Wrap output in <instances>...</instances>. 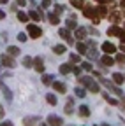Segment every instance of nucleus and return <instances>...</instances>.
<instances>
[{
	"instance_id": "nucleus-48",
	"label": "nucleus",
	"mask_w": 125,
	"mask_h": 126,
	"mask_svg": "<svg viewBox=\"0 0 125 126\" xmlns=\"http://www.w3.org/2000/svg\"><path fill=\"white\" fill-rule=\"evenodd\" d=\"M4 18H5V12H4V11H0V19H4Z\"/></svg>"
},
{
	"instance_id": "nucleus-44",
	"label": "nucleus",
	"mask_w": 125,
	"mask_h": 126,
	"mask_svg": "<svg viewBox=\"0 0 125 126\" xmlns=\"http://www.w3.org/2000/svg\"><path fill=\"white\" fill-rule=\"evenodd\" d=\"M0 126H12V123H11V121H5V123L0 124Z\"/></svg>"
},
{
	"instance_id": "nucleus-43",
	"label": "nucleus",
	"mask_w": 125,
	"mask_h": 126,
	"mask_svg": "<svg viewBox=\"0 0 125 126\" xmlns=\"http://www.w3.org/2000/svg\"><path fill=\"white\" fill-rule=\"evenodd\" d=\"M72 72H74V74L77 75V74H79V72H81V68H79V67H74V68H72Z\"/></svg>"
},
{
	"instance_id": "nucleus-22",
	"label": "nucleus",
	"mask_w": 125,
	"mask_h": 126,
	"mask_svg": "<svg viewBox=\"0 0 125 126\" xmlns=\"http://www.w3.org/2000/svg\"><path fill=\"white\" fill-rule=\"evenodd\" d=\"M7 54H11V56H18V54H20V49H18L16 46H9V47H7Z\"/></svg>"
},
{
	"instance_id": "nucleus-57",
	"label": "nucleus",
	"mask_w": 125,
	"mask_h": 126,
	"mask_svg": "<svg viewBox=\"0 0 125 126\" xmlns=\"http://www.w3.org/2000/svg\"><path fill=\"white\" fill-rule=\"evenodd\" d=\"M69 126H72V124H69Z\"/></svg>"
},
{
	"instance_id": "nucleus-30",
	"label": "nucleus",
	"mask_w": 125,
	"mask_h": 126,
	"mask_svg": "<svg viewBox=\"0 0 125 126\" xmlns=\"http://www.w3.org/2000/svg\"><path fill=\"white\" fill-rule=\"evenodd\" d=\"M65 25H67V28H69V30H74V28H77V25H76V19H72V18H69V19L65 21Z\"/></svg>"
},
{
	"instance_id": "nucleus-18",
	"label": "nucleus",
	"mask_w": 125,
	"mask_h": 126,
	"mask_svg": "<svg viewBox=\"0 0 125 126\" xmlns=\"http://www.w3.org/2000/svg\"><path fill=\"white\" fill-rule=\"evenodd\" d=\"M23 67L32 68V67H34V58H32V56H25V58H23Z\"/></svg>"
},
{
	"instance_id": "nucleus-5",
	"label": "nucleus",
	"mask_w": 125,
	"mask_h": 126,
	"mask_svg": "<svg viewBox=\"0 0 125 126\" xmlns=\"http://www.w3.org/2000/svg\"><path fill=\"white\" fill-rule=\"evenodd\" d=\"M26 32H28V35L32 37V39H39L42 35V30L37 26V25H28L26 26Z\"/></svg>"
},
{
	"instance_id": "nucleus-46",
	"label": "nucleus",
	"mask_w": 125,
	"mask_h": 126,
	"mask_svg": "<svg viewBox=\"0 0 125 126\" xmlns=\"http://www.w3.org/2000/svg\"><path fill=\"white\" fill-rule=\"evenodd\" d=\"M2 117H4V107L0 105V119H2Z\"/></svg>"
},
{
	"instance_id": "nucleus-42",
	"label": "nucleus",
	"mask_w": 125,
	"mask_h": 126,
	"mask_svg": "<svg viewBox=\"0 0 125 126\" xmlns=\"http://www.w3.org/2000/svg\"><path fill=\"white\" fill-rule=\"evenodd\" d=\"M116 61L123 63V61H125V56H123V54H118V56H116Z\"/></svg>"
},
{
	"instance_id": "nucleus-29",
	"label": "nucleus",
	"mask_w": 125,
	"mask_h": 126,
	"mask_svg": "<svg viewBox=\"0 0 125 126\" xmlns=\"http://www.w3.org/2000/svg\"><path fill=\"white\" fill-rule=\"evenodd\" d=\"M97 14H99V18H102V16H107V9L104 7V4L97 7Z\"/></svg>"
},
{
	"instance_id": "nucleus-17",
	"label": "nucleus",
	"mask_w": 125,
	"mask_h": 126,
	"mask_svg": "<svg viewBox=\"0 0 125 126\" xmlns=\"http://www.w3.org/2000/svg\"><path fill=\"white\" fill-rule=\"evenodd\" d=\"M65 51H67V47L62 46V44H58V46L53 47V53H55V54H65Z\"/></svg>"
},
{
	"instance_id": "nucleus-33",
	"label": "nucleus",
	"mask_w": 125,
	"mask_h": 126,
	"mask_svg": "<svg viewBox=\"0 0 125 126\" xmlns=\"http://www.w3.org/2000/svg\"><path fill=\"white\" fill-rule=\"evenodd\" d=\"M18 19L23 21V23H26V21H28V14H25V12H18Z\"/></svg>"
},
{
	"instance_id": "nucleus-23",
	"label": "nucleus",
	"mask_w": 125,
	"mask_h": 126,
	"mask_svg": "<svg viewBox=\"0 0 125 126\" xmlns=\"http://www.w3.org/2000/svg\"><path fill=\"white\" fill-rule=\"evenodd\" d=\"M46 102H48L50 105H56V96L53 93H48V94H46Z\"/></svg>"
},
{
	"instance_id": "nucleus-26",
	"label": "nucleus",
	"mask_w": 125,
	"mask_h": 126,
	"mask_svg": "<svg viewBox=\"0 0 125 126\" xmlns=\"http://www.w3.org/2000/svg\"><path fill=\"white\" fill-rule=\"evenodd\" d=\"M102 96H104V100L107 102V103H111V105H118V100H115V98H111L107 93H102Z\"/></svg>"
},
{
	"instance_id": "nucleus-24",
	"label": "nucleus",
	"mask_w": 125,
	"mask_h": 126,
	"mask_svg": "<svg viewBox=\"0 0 125 126\" xmlns=\"http://www.w3.org/2000/svg\"><path fill=\"white\" fill-rule=\"evenodd\" d=\"M71 4H72V7H76V9H83V7H85V0H71Z\"/></svg>"
},
{
	"instance_id": "nucleus-37",
	"label": "nucleus",
	"mask_w": 125,
	"mask_h": 126,
	"mask_svg": "<svg viewBox=\"0 0 125 126\" xmlns=\"http://www.w3.org/2000/svg\"><path fill=\"white\" fill-rule=\"evenodd\" d=\"M86 54H88L90 58H97V51L93 49V47H92V49H88V51H86Z\"/></svg>"
},
{
	"instance_id": "nucleus-27",
	"label": "nucleus",
	"mask_w": 125,
	"mask_h": 126,
	"mask_svg": "<svg viewBox=\"0 0 125 126\" xmlns=\"http://www.w3.org/2000/svg\"><path fill=\"white\" fill-rule=\"evenodd\" d=\"M113 81H115L116 84H122V82L125 81V77H123L122 74H118V72H116V74H113Z\"/></svg>"
},
{
	"instance_id": "nucleus-9",
	"label": "nucleus",
	"mask_w": 125,
	"mask_h": 126,
	"mask_svg": "<svg viewBox=\"0 0 125 126\" xmlns=\"http://www.w3.org/2000/svg\"><path fill=\"white\" fill-rule=\"evenodd\" d=\"M102 51H104L106 54H113V53L116 51V47H115V44H111V42H104V44H102Z\"/></svg>"
},
{
	"instance_id": "nucleus-31",
	"label": "nucleus",
	"mask_w": 125,
	"mask_h": 126,
	"mask_svg": "<svg viewBox=\"0 0 125 126\" xmlns=\"http://www.w3.org/2000/svg\"><path fill=\"white\" fill-rule=\"evenodd\" d=\"M74 93H76V96H77V98H85V96H86V91H85L83 88H76Z\"/></svg>"
},
{
	"instance_id": "nucleus-53",
	"label": "nucleus",
	"mask_w": 125,
	"mask_h": 126,
	"mask_svg": "<svg viewBox=\"0 0 125 126\" xmlns=\"http://www.w3.org/2000/svg\"><path fill=\"white\" fill-rule=\"evenodd\" d=\"M42 126H50V124H42Z\"/></svg>"
},
{
	"instance_id": "nucleus-6",
	"label": "nucleus",
	"mask_w": 125,
	"mask_h": 126,
	"mask_svg": "<svg viewBox=\"0 0 125 126\" xmlns=\"http://www.w3.org/2000/svg\"><path fill=\"white\" fill-rule=\"evenodd\" d=\"M100 82H102V84H104L106 88H109V89H111L113 93H116L118 96H123V91H122L120 88H116V86H115L113 82H109V81H106V79H100Z\"/></svg>"
},
{
	"instance_id": "nucleus-8",
	"label": "nucleus",
	"mask_w": 125,
	"mask_h": 126,
	"mask_svg": "<svg viewBox=\"0 0 125 126\" xmlns=\"http://www.w3.org/2000/svg\"><path fill=\"white\" fill-rule=\"evenodd\" d=\"M37 121H41V117H37V116H28V117L23 119V126H35Z\"/></svg>"
},
{
	"instance_id": "nucleus-3",
	"label": "nucleus",
	"mask_w": 125,
	"mask_h": 126,
	"mask_svg": "<svg viewBox=\"0 0 125 126\" xmlns=\"http://www.w3.org/2000/svg\"><path fill=\"white\" fill-rule=\"evenodd\" d=\"M107 35H113V37H118L123 44H125V30L123 28H120V26H116V25H113L111 28L107 30Z\"/></svg>"
},
{
	"instance_id": "nucleus-54",
	"label": "nucleus",
	"mask_w": 125,
	"mask_h": 126,
	"mask_svg": "<svg viewBox=\"0 0 125 126\" xmlns=\"http://www.w3.org/2000/svg\"><path fill=\"white\" fill-rule=\"evenodd\" d=\"M102 126H109V124H102Z\"/></svg>"
},
{
	"instance_id": "nucleus-20",
	"label": "nucleus",
	"mask_w": 125,
	"mask_h": 126,
	"mask_svg": "<svg viewBox=\"0 0 125 126\" xmlns=\"http://www.w3.org/2000/svg\"><path fill=\"white\" fill-rule=\"evenodd\" d=\"M53 79H55V77H53L51 74H48V75H42V84H44V86H50V84H53V82H55Z\"/></svg>"
},
{
	"instance_id": "nucleus-25",
	"label": "nucleus",
	"mask_w": 125,
	"mask_h": 126,
	"mask_svg": "<svg viewBox=\"0 0 125 126\" xmlns=\"http://www.w3.org/2000/svg\"><path fill=\"white\" fill-rule=\"evenodd\" d=\"M2 93H4V96H5V100H7V102H11V100H12V94H11V89H9V88L2 86Z\"/></svg>"
},
{
	"instance_id": "nucleus-7",
	"label": "nucleus",
	"mask_w": 125,
	"mask_h": 126,
	"mask_svg": "<svg viewBox=\"0 0 125 126\" xmlns=\"http://www.w3.org/2000/svg\"><path fill=\"white\" fill-rule=\"evenodd\" d=\"M58 35L64 39L67 44H74V40H72V37H71V33H69V28H60V30H58Z\"/></svg>"
},
{
	"instance_id": "nucleus-4",
	"label": "nucleus",
	"mask_w": 125,
	"mask_h": 126,
	"mask_svg": "<svg viewBox=\"0 0 125 126\" xmlns=\"http://www.w3.org/2000/svg\"><path fill=\"white\" fill-rule=\"evenodd\" d=\"M0 65H4L7 68H14V67H16V61H14V58L11 54H2V58H0Z\"/></svg>"
},
{
	"instance_id": "nucleus-21",
	"label": "nucleus",
	"mask_w": 125,
	"mask_h": 126,
	"mask_svg": "<svg viewBox=\"0 0 125 126\" xmlns=\"http://www.w3.org/2000/svg\"><path fill=\"white\" fill-rule=\"evenodd\" d=\"M48 19L51 21V25H58V23H60L58 14H56V12H50V14H48Z\"/></svg>"
},
{
	"instance_id": "nucleus-55",
	"label": "nucleus",
	"mask_w": 125,
	"mask_h": 126,
	"mask_svg": "<svg viewBox=\"0 0 125 126\" xmlns=\"http://www.w3.org/2000/svg\"><path fill=\"white\" fill-rule=\"evenodd\" d=\"M123 16H125V11H123Z\"/></svg>"
},
{
	"instance_id": "nucleus-34",
	"label": "nucleus",
	"mask_w": 125,
	"mask_h": 126,
	"mask_svg": "<svg viewBox=\"0 0 125 126\" xmlns=\"http://www.w3.org/2000/svg\"><path fill=\"white\" fill-rule=\"evenodd\" d=\"M81 61V58H79V54H71V63H79Z\"/></svg>"
},
{
	"instance_id": "nucleus-16",
	"label": "nucleus",
	"mask_w": 125,
	"mask_h": 126,
	"mask_svg": "<svg viewBox=\"0 0 125 126\" xmlns=\"http://www.w3.org/2000/svg\"><path fill=\"white\" fill-rule=\"evenodd\" d=\"M86 37V30L85 28H76V39L77 40H83Z\"/></svg>"
},
{
	"instance_id": "nucleus-11",
	"label": "nucleus",
	"mask_w": 125,
	"mask_h": 126,
	"mask_svg": "<svg viewBox=\"0 0 125 126\" xmlns=\"http://www.w3.org/2000/svg\"><path fill=\"white\" fill-rule=\"evenodd\" d=\"M113 63H115V60L109 56V54H104V56L100 58V65H102V67H111Z\"/></svg>"
},
{
	"instance_id": "nucleus-13",
	"label": "nucleus",
	"mask_w": 125,
	"mask_h": 126,
	"mask_svg": "<svg viewBox=\"0 0 125 126\" xmlns=\"http://www.w3.org/2000/svg\"><path fill=\"white\" fill-rule=\"evenodd\" d=\"M51 86L55 88V91H56V93H65V91H67V86H65L64 82H60V81H55Z\"/></svg>"
},
{
	"instance_id": "nucleus-12",
	"label": "nucleus",
	"mask_w": 125,
	"mask_h": 126,
	"mask_svg": "<svg viewBox=\"0 0 125 126\" xmlns=\"http://www.w3.org/2000/svg\"><path fill=\"white\" fill-rule=\"evenodd\" d=\"M34 68H35L37 72H44V61H42L41 56H37V58L34 60Z\"/></svg>"
},
{
	"instance_id": "nucleus-47",
	"label": "nucleus",
	"mask_w": 125,
	"mask_h": 126,
	"mask_svg": "<svg viewBox=\"0 0 125 126\" xmlns=\"http://www.w3.org/2000/svg\"><path fill=\"white\" fill-rule=\"evenodd\" d=\"M95 2H99V4H107V2H111V0H95Z\"/></svg>"
},
{
	"instance_id": "nucleus-50",
	"label": "nucleus",
	"mask_w": 125,
	"mask_h": 126,
	"mask_svg": "<svg viewBox=\"0 0 125 126\" xmlns=\"http://www.w3.org/2000/svg\"><path fill=\"white\" fill-rule=\"evenodd\" d=\"M9 2V0H0V4H7Z\"/></svg>"
},
{
	"instance_id": "nucleus-41",
	"label": "nucleus",
	"mask_w": 125,
	"mask_h": 126,
	"mask_svg": "<svg viewBox=\"0 0 125 126\" xmlns=\"http://www.w3.org/2000/svg\"><path fill=\"white\" fill-rule=\"evenodd\" d=\"M120 107H122V110H123V112H125V94H123V96H122V103H120Z\"/></svg>"
},
{
	"instance_id": "nucleus-32",
	"label": "nucleus",
	"mask_w": 125,
	"mask_h": 126,
	"mask_svg": "<svg viewBox=\"0 0 125 126\" xmlns=\"http://www.w3.org/2000/svg\"><path fill=\"white\" fill-rule=\"evenodd\" d=\"M76 47H77V51H79L81 54H86V51H88V49H86V46H85L83 42H77V46H76Z\"/></svg>"
},
{
	"instance_id": "nucleus-39",
	"label": "nucleus",
	"mask_w": 125,
	"mask_h": 126,
	"mask_svg": "<svg viewBox=\"0 0 125 126\" xmlns=\"http://www.w3.org/2000/svg\"><path fill=\"white\" fill-rule=\"evenodd\" d=\"M81 65H83L85 70H92V63H90V61H85V63H81Z\"/></svg>"
},
{
	"instance_id": "nucleus-56",
	"label": "nucleus",
	"mask_w": 125,
	"mask_h": 126,
	"mask_svg": "<svg viewBox=\"0 0 125 126\" xmlns=\"http://www.w3.org/2000/svg\"><path fill=\"white\" fill-rule=\"evenodd\" d=\"M123 30H125V25H123Z\"/></svg>"
},
{
	"instance_id": "nucleus-38",
	"label": "nucleus",
	"mask_w": 125,
	"mask_h": 126,
	"mask_svg": "<svg viewBox=\"0 0 125 126\" xmlns=\"http://www.w3.org/2000/svg\"><path fill=\"white\" fill-rule=\"evenodd\" d=\"M16 39H18V40H20V42H25V40H26V39H28V37H26V35H25V33H18V37H16Z\"/></svg>"
},
{
	"instance_id": "nucleus-28",
	"label": "nucleus",
	"mask_w": 125,
	"mask_h": 126,
	"mask_svg": "<svg viewBox=\"0 0 125 126\" xmlns=\"http://www.w3.org/2000/svg\"><path fill=\"white\" fill-rule=\"evenodd\" d=\"M28 18H32L34 21H39V19H41V14H39L37 11H34V9H32V11L28 12Z\"/></svg>"
},
{
	"instance_id": "nucleus-36",
	"label": "nucleus",
	"mask_w": 125,
	"mask_h": 126,
	"mask_svg": "<svg viewBox=\"0 0 125 126\" xmlns=\"http://www.w3.org/2000/svg\"><path fill=\"white\" fill-rule=\"evenodd\" d=\"M120 19H122V16H120L118 12H113V14H111V21H113V23H116V21H120Z\"/></svg>"
},
{
	"instance_id": "nucleus-45",
	"label": "nucleus",
	"mask_w": 125,
	"mask_h": 126,
	"mask_svg": "<svg viewBox=\"0 0 125 126\" xmlns=\"http://www.w3.org/2000/svg\"><path fill=\"white\" fill-rule=\"evenodd\" d=\"M16 2H18V5H25V4H26V0H16Z\"/></svg>"
},
{
	"instance_id": "nucleus-49",
	"label": "nucleus",
	"mask_w": 125,
	"mask_h": 126,
	"mask_svg": "<svg viewBox=\"0 0 125 126\" xmlns=\"http://www.w3.org/2000/svg\"><path fill=\"white\" fill-rule=\"evenodd\" d=\"M120 4H122V7L125 9V0H122V2H120Z\"/></svg>"
},
{
	"instance_id": "nucleus-10",
	"label": "nucleus",
	"mask_w": 125,
	"mask_h": 126,
	"mask_svg": "<svg viewBox=\"0 0 125 126\" xmlns=\"http://www.w3.org/2000/svg\"><path fill=\"white\" fill-rule=\"evenodd\" d=\"M48 124L50 126H62V119L58 117V116H48Z\"/></svg>"
},
{
	"instance_id": "nucleus-14",
	"label": "nucleus",
	"mask_w": 125,
	"mask_h": 126,
	"mask_svg": "<svg viewBox=\"0 0 125 126\" xmlns=\"http://www.w3.org/2000/svg\"><path fill=\"white\" fill-rule=\"evenodd\" d=\"M72 68V63H64V65H60V74H71Z\"/></svg>"
},
{
	"instance_id": "nucleus-52",
	"label": "nucleus",
	"mask_w": 125,
	"mask_h": 126,
	"mask_svg": "<svg viewBox=\"0 0 125 126\" xmlns=\"http://www.w3.org/2000/svg\"><path fill=\"white\" fill-rule=\"evenodd\" d=\"M2 86H4V84H2V81H0V88H2Z\"/></svg>"
},
{
	"instance_id": "nucleus-2",
	"label": "nucleus",
	"mask_w": 125,
	"mask_h": 126,
	"mask_svg": "<svg viewBox=\"0 0 125 126\" xmlns=\"http://www.w3.org/2000/svg\"><path fill=\"white\" fill-rule=\"evenodd\" d=\"M79 82H81L85 88H88L92 93H99V84L93 81V79H90V77H81V79H79Z\"/></svg>"
},
{
	"instance_id": "nucleus-51",
	"label": "nucleus",
	"mask_w": 125,
	"mask_h": 126,
	"mask_svg": "<svg viewBox=\"0 0 125 126\" xmlns=\"http://www.w3.org/2000/svg\"><path fill=\"white\" fill-rule=\"evenodd\" d=\"M120 49H122V51H125V44H123V46H122V47H120Z\"/></svg>"
},
{
	"instance_id": "nucleus-15",
	"label": "nucleus",
	"mask_w": 125,
	"mask_h": 126,
	"mask_svg": "<svg viewBox=\"0 0 125 126\" xmlns=\"http://www.w3.org/2000/svg\"><path fill=\"white\" fill-rule=\"evenodd\" d=\"M65 114H74V100L72 98H69L67 100V105H65Z\"/></svg>"
},
{
	"instance_id": "nucleus-1",
	"label": "nucleus",
	"mask_w": 125,
	"mask_h": 126,
	"mask_svg": "<svg viewBox=\"0 0 125 126\" xmlns=\"http://www.w3.org/2000/svg\"><path fill=\"white\" fill-rule=\"evenodd\" d=\"M83 14H85V18L92 19L93 25H97L99 23V14H97V7H92V5H85L83 7Z\"/></svg>"
},
{
	"instance_id": "nucleus-40",
	"label": "nucleus",
	"mask_w": 125,
	"mask_h": 126,
	"mask_svg": "<svg viewBox=\"0 0 125 126\" xmlns=\"http://www.w3.org/2000/svg\"><path fill=\"white\" fill-rule=\"evenodd\" d=\"M51 2H53V0H42V7H46V9H48V7L51 5Z\"/></svg>"
},
{
	"instance_id": "nucleus-19",
	"label": "nucleus",
	"mask_w": 125,
	"mask_h": 126,
	"mask_svg": "<svg viewBox=\"0 0 125 126\" xmlns=\"http://www.w3.org/2000/svg\"><path fill=\"white\" fill-rule=\"evenodd\" d=\"M79 116H81V117H88V116H90L88 105H79Z\"/></svg>"
},
{
	"instance_id": "nucleus-35",
	"label": "nucleus",
	"mask_w": 125,
	"mask_h": 126,
	"mask_svg": "<svg viewBox=\"0 0 125 126\" xmlns=\"http://www.w3.org/2000/svg\"><path fill=\"white\" fill-rule=\"evenodd\" d=\"M64 11H65V7H64V5H60V4H55V12H56V14H62Z\"/></svg>"
}]
</instances>
